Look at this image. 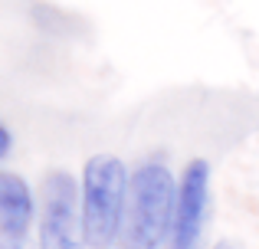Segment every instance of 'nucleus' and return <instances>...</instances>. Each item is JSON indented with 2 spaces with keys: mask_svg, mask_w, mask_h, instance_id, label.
<instances>
[{
  "mask_svg": "<svg viewBox=\"0 0 259 249\" xmlns=\"http://www.w3.org/2000/svg\"><path fill=\"white\" fill-rule=\"evenodd\" d=\"M177 204V184L161 161H145L132 174L125 223H121V249H161L171 236Z\"/></svg>",
  "mask_w": 259,
  "mask_h": 249,
  "instance_id": "1",
  "label": "nucleus"
},
{
  "mask_svg": "<svg viewBox=\"0 0 259 249\" xmlns=\"http://www.w3.org/2000/svg\"><path fill=\"white\" fill-rule=\"evenodd\" d=\"M128 190L132 177L115 154L89 158L82 171V236L89 249H108L121 239Z\"/></svg>",
  "mask_w": 259,
  "mask_h": 249,
  "instance_id": "2",
  "label": "nucleus"
},
{
  "mask_svg": "<svg viewBox=\"0 0 259 249\" xmlns=\"http://www.w3.org/2000/svg\"><path fill=\"white\" fill-rule=\"evenodd\" d=\"M39 249H85L79 187H76V177L66 171H53L43 180Z\"/></svg>",
  "mask_w": 259,
  "mask_h": 249,
  "instance_id": "3",
  "label": "nucleus"
},
{
  "mask_svg": "<svg viewBox=\"0 0 259 249\" xmlns=\"http://www.w3.org/2000/svg\"><path fill=\"white\" fill-rule=\"evenodd\" d=\"M207 204H210V164L203 158L190 161L177 184V204H174V223L167 249H197L207 223Z\"/></svg>",
  "mask_w": 259,
  "mask_h": 249,
  "instance_id": "4",
  "label": "nucleus"
},
{
  "mask_svg": "<svg viewBox=\"0 0 259 249\" xmlns=\"http://www.w3.org/2000/svg\"><path fill=\"white\" fill-rule=\"evenodd\" d=\"M36 217L33 193L26 180L13 171H0V233L13 239H23Z\"/></svg>",
  "mask_w": 259,
  "mask_h": 249,
  "instance_id": "5",
  "label": "nucleus"
},
{
  "mask_svg": "<svg viewBox=\"0 0 259 249\" xmlns=\"http://www.w3.org/2000/svg\"><path fill=\"white\" fill-rule=\"evenodd\" d=\"M10 147H13V138H10V131H7V125H0V158H7Z\"/></svg>",
  "mask_w": 259,
  "mask_h": 249,
  "instance_id": "6",
  "label": "nucleus"
},
{
  "mask_svg": "<svg viewBox=\"0 0 259 249\" xmlns=\"http://www.w3.org/2000/svg\"><path fill=\"white\" fill-rule=\"evenodd\" d=\"M0 249H26V243H23V239H13V236H4Z\"/></svg>",
  "mask_w": 259,
  "mask_h": 249,
  "instance_id": "7",
  "label": "nucleus"
},
{
  "mask_svg": "<svg viewBox=\"0 0 259 249\" xmlns=\"http://www.w3.org/2000/svg\"><path fill=\"white\" fill-rule=\"evenodd\" d=\"M213 249H243V246H236V243H217Z\"/></svg>",
  "mask_w": 259,
  "mask_h": 249,
  "instance_id": "8",
  "label": "nucleus"
}]
</instances>
